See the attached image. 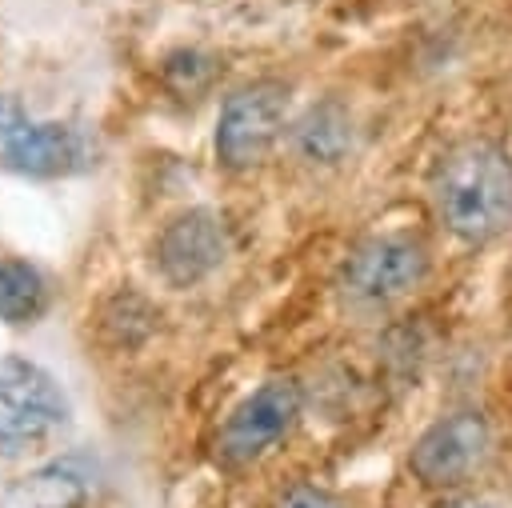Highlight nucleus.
Masks as SVG:
<instances>
[{
    "instance_id": "9",
    "label": "nucleus",
    "mask_w": 512,
    "mask_h": 508,
    "mask_svg": "<svg viewBox=\"0 0 512 508\" xmlns=\"http://www.w3.org/2000/svg\"><path fill=\"white\" fill-rule=\"evenodd\" d=\"M292 140L308 164H340L352 152V116L340 100H320L296 120Z\"/></svg>"
},
{
    "instance_id": "15",
    "label": "nucleus",
    "mask_w": 512,
    "mask_h": 508,
    "mask_svg": "<svg viewBox=\"0 0 512 508\" xmlns=\"http://www.w3.org/2000/svg\"><path fill=\"white\" fill-rule=\"evenodd\" d=\"M432 508H508L504 500H496V496H480V492H444Z\"/></svg>"
},
{
    "instance_id": "3",
    "label": "nucleus",
    "mask_w": 512,
    "mask_h": 508,
    "mask_svg": "<svg viewBox=\"0 0 512 508\" xmlns=\"http://www.w3.org/2000/svg\"><path fill=\"white\" fill-rule=\"evenodd\" d=\"M428 272H432V256L412 232H380L360 240L344 256L336 288L352 308L376 312L408 300L428 280Z\"/></svg>"
},
{
    "instance_id": "1",
    "label": "nucleus",
    "mask_w": 512,
    "mask_h": 508,
    "mask_svg": "<svg viewBox=\"0 0 512 508\" xmlns=\"http://www.w3.org/2000/svg\"><path fill=\"white\" fill-rule=\"evenodd\" d=\"M428 204L456 244H496L512 232V152L492 136L452 140L428 168Z\"/></svg>"
},
{
    "instance_id": "8",
    "label": "nucleus",
    "mask_w": 512,
    "mask_h": 508,
    "mask_svg": "<svg viewBox=\"0 0 512 508\" xmlns=\"http://www.w3.org/2000/svg\"><path fill=\"white\" fill-rule=\"evenodd\" d=\"M0 404L12 412H28L40 416L48 424H64L68 420V400L60 392V384L32 360L4 352L0 356Z\"/></svg>"
},
{
    "instance_id": "11",
    "label": "nucleus",
    "mask_w": 512,
    "mask_h": 508,
    "mask_svg": "<svg viewBox=\"0 0 512 508\" xmlns=\"http://www.w3.org/2000/svg\"><path fill=\"white\" fill-rule=\"evenodd\" d=\"M80 504H84V484L76 472L60 468V464L16 480L4 500V508H80Z\"/></svg>"
},
{
    "instance_id": "12",
    "label": "nucleus",
    "mask_w": 512,
    "mask_h": 508,
    "mask_svg": "<svg viewBox=\"0 0 512 508\" xmlns=\"http://www.w3.org/2000/svg\"><path fill=\"white\" fill-rule=\"evenodd\" d=\"M48 428H52L48 420L8 408V416H0V452H24V448H32V444L44 440Z\"/></svg>"
},
{
    "instance_id": "10",
    "label": "nucleus",
    "mask_w": 512,
    "mask_h": 508,
    "mask_svg": "<svg viewBox=\"0 0 512 508\" xmlns=\"http://www.w3.org/2000/svg\"><path fill=\"white\" fill-rule=\"evenodd\" d=\"M48 312V280L20 256H0V320L36 324Z\"/></svg>"
},
{
    "instance_id": "14",
    "label": "nucleus",
    "mask_w": 512,
    "mask_h": 508,
    "mask_svg": "<svg viewBox=\"0 0 512 508\" xmlns=\"http://www.w3.org/2000/svg\"><path fill=\"white\" fill-rule=\"evenodd\" d=\"M276 508H348V504L336 492H328V488H320L312 480H296V484H288L280 492Z\"/></svg>"
},
{
    "instance_id": "13",
    "label": "nucleus",
    "mask_w": 512,
    "mask_h": 508,
    "mask_svg": "<svg viewBox=\"0 0 512 508\" xmlns=\"http://www.w3.org/2000/svg\"><path fill=\"white\" fill-rule=\"evenodd\" d=\"M164 76H168V84H172L176 92H196V88L208 84L212 60H204L200 52H176V56H168V64H164Z\"/></svg>"
},
{
    "instance_id": "6",
    "label": "nucleus",
    "mask_w": 512,
    "mask_h": 508,
    "mask_svg": "<svg viewBox=\"0 0 512 508\" xmlns=\"http://www.w3.org/2000/svg\"><path fill=\"white\" fill-rule=\"evenodd\" d=\"M228 256V228L212 208H188L156 236V268L172 288H192Z\"/></svg>"
},
{
    "instance_id": "16",
    "label": "nucleus",
    "mask_w": 512,
    "mask_h": 508,
    "mask_svg": "<svg viewBox=\"0 0 512 508\" xmlns=\"http://www.w3.org/2000/svg\"><path fill=\"white\" fill-rule=\"evenodd\" d=\"M24 108L16 96H0V140H12L20 128H24Z\"/></svg>"
},
{
    "instance_id": "2",
    "label": "nucleus",
    "mask_w": 512,
    "mask_h": 508,
    "mask_svg": "<svg viewBox=\"0 0 512 508\" xmlns=\"http://www.w3.org/2000/svg\"><path fill=\"white\" fill-rule=\"evenodd\" d=\"M496 448V428L480 408H452L436 416L408 448V472L428 492H460L476 480Z\"/></svg>"
},
{
    "instance_id": "5",
    "label": "nucleus",
    "mask_w": 512,
    "mask_h": 508,
    "mask_svg": "<svg viewBox=\"0 0 512 508\" xmlns=\"http://www.w3.org/2000/svg\"><path fill=\"white\" fill-rule=\"evenodd\" d=\"M304 408V388L296 376H268L256 392H248L224 420L216 452L228 468H244L252 460H260L264 452H272L292 424L300 420Z\"/></svg>"
},
{
    "instance_id": "4",
    "label": "nucleus",
    "mask_w": 512,
    "mask_h": 508,
    "mask_svg": "<svg viewBox=\"0 0 512 508\" xmlns=\"http://www.w3.org/2000/svg\"><path fill=\"white\" fill-rule=\"evenodd\" d=\"M288 104L292 88L284 80H252L224 96L220 120H216V160L232 172H248L288 128Z\"/></svg>"
},
{
    "instance_id": "7",
    "label": "nucleus",
    "mask_w": 512,
    "mask_h": 508,
    "mask_svg": "<svg viewBox=\"0 0 512 508\" xmlns=\"http://www.w3.org/2000/svg\"><path fill=\"white\" fill-rule=\"evenodd\" d=\"M4 164L20 176H68L92 164L88 136L72 124H24L4 144Z\"/></svg>"
}]
</instances>
